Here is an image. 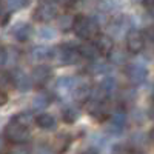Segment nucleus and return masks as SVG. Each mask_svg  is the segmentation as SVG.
Instances as JSON below:
<instances>
[{"label": "nucleus", "instance_id": "1", "mask_svg": "<svg viewBox=\"0 0 154 154\" xmlns=\"http://www.w3.org/2000/svg\"><path fill=\"white\" fill-rule=\"evenodd\" d=\"M72 31L77 37L83 38V40H93L99 34V22L94 17H88L83 14L75 16L72 20Z\"/></svg>", "mask_w": 154, "mask_h": 154}, {"label": "nucleus", "instance_id": "2", "mask_svg": "<svg viewBox=\"0 0 154 154\" xmlns=\"http://www.w3.org/2000/svg\"><path fill=\"white\" fill-rule=\"evenodd\" d=\"M53 59L57 60L60 65H74L82 57L79 54V49L74 45H59L57 48H53Z\"/></svg>", "mask_w": 154, "mask_h": 154}, {"label": "nucleus", "instance_id": "3", "mask_svg": "<svg viewBox=\"0 0 154 154\" xmlns=\"http://www.w3.org/2000/svg\"><path fill=\"white\" fill-rule=\"evenodd\" d=\"M29 128L20 123L17 119L9 120V123L5 126V137L9 140L11 143H22L26 142L29 139Z\"/></svg>", "mask_w": 154, "mask_h": 154}, {"label": "nucleus", "instance_id": "4", "mask_svg": "<svg viewBox=\"0 0 154 154\" xmlns=\"http://www.w3.org/2000/svg\"><path fill=\"white\" fill-rule=\"evenodd\" d=\"M59 14V6H57V2L54 0H45L38 5L32 14V19L37 20V22H51L53 19H56V16Z\"/></svg>", "mask_w": 154, "mask_h": 154}, {"label": "nucleus", "instance_id": "5", "mask_svg": "<svg viewBox=\"0 0 154 154\" xmlns=\"http://www.w3.org/2000/svg\"><path fill=\"white\" fill-rule=\"evenodd\" d=\"M146 42L143 38V34L139 29H128L126 31V48L131 54L142 53Z\"/></svg>", "mask_w": 154, "mask_h": 154}, {"label": "nucleus", "instance_id": "6", "mask_svg": "<svg viewBox=\"0 0 154 154\" xmlns=\"http://www.w3.org/2000/svg\"><path fill=\"white\" fill-rule=\"evenodd\" d=\"M125 74H126L131 85H140L146 80L148 71L143 65H140V63H131V65H128L125 68Z\"/></svg>", "mask_w": 154, "mask_h": 154}, {"label": "nucleus", "instance_id": "7", "mask_svg": "<svg viewBox=\"0 0 154 154\" xmlns=\"http://www.w3.org/2000/svg\"><path fill=\"white\" fill-rule=\"evenodd\" d=\"M108 120H109L111 133L112 134H122L123 130H125V125H126V112H125V109H120V106L117 109H114L112 112H109Z\"/></svg>", "mask_w": 154, "mask_h": 154}, {"label": "nucleus", "instance_id": "8", "mask_svg": "<svg viewBox=\"0 0 154 154\" xmlns=\"http://www.w3.org/2000/svg\"><path fill=\"white\" fill-rule=\"evenodd\" d=\"M9 80L11 83L14 85L19 91L22 93H26L31 89L32 86V82H31V77L26 74V72H23L20 69H14V71H11L9 72Z\"/></svg>", "mask_w": 154, "mask_h": 154}, {"label": "nucleus", "instance_id": "9", "mask_svg": "<svg viewBox=\"0 0 154 154\" xmlns=\"http://www.w3.org/2000/svg\"><path fill=\"white\" fill-rule=\"evenodd\" d=\"M88 112L91 114V117H94L97 122H105L108 120L109 116V108L106 100H94L88 108Z\"/></svg>", "mask_w": 154, "mask_h": 154}, {"label": "nucleus", "instance_id": "10", "mask_svg": "<svg viewBox=\"0 0 154 154\" xmlns=\"http://www.w3.org/2000/svg\"><path fill=\"white\" fill-rule=\"evenodd\" d=\"M51 74H53V71H51V68L48 65H37V66H34V69L31 72V82L34 86L40 88L49 80Z\"/></svg>", "mask_w": 154, "mask_h": 154}, {"label": "nucleus", "instance_id": "11", "mask_svg": "<svg viewBox=\"0 0 154 154\" xmlns=\"http://www.w3.org/2000/svg\"><path fill=\"white\" fill-rule=\"evenodd\" d=\"M77 49H79V54H80V57L82 59H86V60H96V59H99L102 54H100V51L97 49V46H96V43L94 42H91V40H86V42H83L80 46H77Z\"/></svg>", "mask_w": 154, "mask_h": 154}, {"label": "nucleus", "instance_id": "12", "mask_svg": "<svg viewBox=\"0 0 154 154\" xmlns=\"http://www.w3.org/2000/svg\"><path fill=\"white\" fill-rule=\"evenodd\" d=\"M12 35H14L16 40H19L20 43H25L34 35V28L29 23H19L12 28Z\"/></svg>", "mask_w": 154, "mask_h": 154}, {"label": "nucleus", "instance_id": "13", "mask_svg": "<svg viewBox=\"0 0 154 154\" xmlns=\"http://www.w3.org/2000/svg\"><path fill=\"white\" fill-rule=\"evenodd\" d=\"M91 96H93V88L88 83H77L72 88V97L80 103H86L91 99Z\"/></svg>", "mask_w": 154, "mask_h": 154}, {"label": "nucleus", "instance_id": "14", "mask_svg": "<svg viewBox=\"0 0 154 154\" xmlns=\"http://www.w3.org/2000/svg\"><path fill=\"white\" fill-rule=\"evenodd\" d=\"M94 38H96L94 43H96V46L100 51L102 56H106L109 51H111V48L114 46V40H112V37L109 34H100L99 32Z\"/></svg>", "mask_w": 154, "mask_h": 154}, {"label": "nucleus", "instance_id": "15", "mask_svg": "<svg viewBox=\"0 0 154 154\" xmlns=\"http://www.w3.org/2000/svg\"><path fill=\"white\" fill-rule=\"evenodd\" d=\"M53 102V96L49 93H38L34 99H32V109L34 111H42L45 108H48Z\"/></svg>", "mask_w": 154, "mask_h": 154}, {"label": "nucleus", "instance_id": "16", "mask_svg": "<svg viewBox=\"0 0 154 154\" xmlns=\"http://www.w3.org/2000/svg\"><path fill=\"white\" fill-rule=\"evenodd\" d=\"M31 59L34 60H48L53 59V48L45 45H37L31 49Z\"/></svg>", "mask_w": 154, "mask_h": 154}, {"label": "nucleus", "instance_id": "17", "mask_svg": "<svg viewBox=\"0 0 154 154\" xmlns=\"http://www.w3.org/2000/svg\"><path fill=\"white\" fill-rule=\"evenodd\" d=\"M106 57L111 63H114V65H125L126 60H128V56H126L125 51L120 49V48H116V46L111 48V51L106 54Z\"/></svg>", "mask_w": 154, "mask_h": 154}, {"label": "nucleus", "instance_id": "18", "mask_svg": "<svg viewBox=\"0 0 154 154\" xmlns=\"http://www.w3.org/2000/svg\"><path fill=\"white\" fill-rule=\"evenodd\" d=\"M35 125L38 128H42V130H53V128L56 126V119L54 116H51L48 112H43V114H38L37 117L34 119Z\"/></svg>", "mask_w": 154, "mask_h": 154}, {"label": "nucleus", "instance_id": "19", "mask_svg": "<svg viewBox=\"0 0 154 154\" xmlns=\"http://www.w3.org/2000/svg\"><path fill=\"white\" fill-rule=\"evenodd\" d=\"M80 114H82V111H80L79 106H68L65 111H63L62 119H63L65 123H71L72 125V123H75L77 120H79Z\"/></svg>", "mask_w": 154, "mask_h": 154}, {"label": "nucleus", "instance_id": "20", "mask_svg": "<svg viewBox=\"0 0 154 154\" xmlns=\"http://www.w3.org/2000/svg\"><path fill=\"white\" fill-rule=\"evenodd\" d=\"M123 20H125V17L120 16V17H116V19H112V20L109 22V29H111L112 34H119L120 31L123 32V31L128 29V25H126V22H123Z\"/></svg>", "mask_w": 154, "mask_h": 154}, {"label": "nucleus", "instance_id": "21", "mask_svg": "<svg viewBox=\"0 0 154 154\" xmlns=\"http://www.w3.org/2000/svg\"><path fill=\"white\" fill-rule=\"evenodd\" d=\"M56 19H57V25H59V29L60 31H69L71 29L72 20H74V17L71 14H60V16L57 14Z\"/></svg>", "mask_w": 154, "mask_h": 154}, {"label": "nucleus", "instance_id": "22", "mask_svg": "<svg viewBox=\"0 0 154 154\" xmlns=\"http://www.w3.org/2000/svg\"><path fill=\"white\" fill-rule=\"evenodd\" d=\"M106 68H108L106 63L103 60H100V57H99L96 60H91V65L88 66V71L93 72V74H100V72H105Z\"/></svg>", "mask_w": 154, "mask_h": 154}, {"label": "nucleus", "instance_id": "23", "mask_svg": "<svg viewBox=\"0 0 154 154\" xmlns=\"http://www.w3.org/2000/svg\"><path fill=\"white\" fill-rule=\"evenodd\" d=\"M29 5V0H6V6L9 11H19Z\"/></svg>", "mask_w": 154, "mask_h": 154}, {"label": "nucleus", "instance_id": "24", "mask_svg": "<svg viewBox=\"0 0 154 154\" xmlns=\"http://www.w3.org/2000/svg\"><path fill=\"white\" fill-rule=\"evenodd\" d=\"M114 8H116V3L112 0H99V3H97V9L100 12H109Z\"/></svg>", "mask_w": 154, "mask_h": 154}, {"label": "nucleus", "instance_id": "25", "mask_svg": "<svg viewBox=\"0 0 154 154\" xmlns=\"http://www.w3.org/2000/svg\"><path fill=\"white\" fill-rule=\"evenodd\" d=\"M14 119H17L20 123H23L25 126H31V123L34 122V117H32V114L31 112H22V114H19L17 117H14Z\"/></svg>", "mask_w": 154, "mask_h": 154}, {"label": "nucleus", "instance_id": "26", "mask_svg": "<svg viewBox=\"0 0 154 154\" xmlns=\"http://www.w3.org/2000/svg\"><path fill=\"white\" fill-rule=\"evenodd\" d=\"M9 151L11 152H29V148L25 145V142H22V143H14V146L12 148H9Z\"/></svg>", "mask_w": 154, "mask_h": 154}, {"label": "nucleus", "instance_id": "27", "mask_svg": "<svg viewBox=\"0 0 154 154\" xmlns=\"http://www.w3.org/2000/svg\"><path fill=\"white\" fill-rule=\"evenodd\" d=\"M112 151L114 152H133L134 149L133 148H126L125 143H117V145L112 146Z\"/></svg>", "mask_w": 154, "mask_h": 154}, {"label": "nucleus", "instance_id": "28", "mask_svg": "<svg viewBox=\"0 0 154 154\" xmlns=\"http://www.w3.org/2000/svg\"><path fill=\"white\" fill-rule=\"evenodd\" d=\"M40 32H42V34H40L42 38H54V37H56V34H54L56 31L51 29V28H43Z\"/></svg>", "mask_w": 154, "mask_h": 154}, {"label": "nucleus", "instance_id": "29", "mask_svg": "<svg viewBox=\"0 0 154 154\" xmlns=\"http://www.w3.org/2000/svg\"><path fill=\"white\" fill-rule=\"evenodd\" d=\"M6 62H8V51H6L5 46L0 45V66L5 65Z\"/></svg>", "mask_w": 154, "mask_h": 154}, {"label": "nucleus", "instance_id": "30", "mask_svg": "<svg viewBox=\"0 0 154 154\" xmlns=\"http://www.w3.org/2000/svg\"><path fill=\"white\" fill-rule=\"evenodd\" d=\"M8 102V96H6V93L3 91L2 88H0V105H5Z\"/></svg>", "mask_w": 154, "mask_h": 154}, {"label": "nucleus", "instance_id": "31", "mask_svg": "<svg viewBox=\"0 0 154 154\" xmlns=\"http://www.w3.org/2000/svg\"><path fill=\"white\" fill-rule=\"evenodd\" d=\"M6 146V142H5V136H0V152H2Z\"/></svg>", "mask_w": 154, "mask_h": 154}, {"label": "nucleus", "instance_id": "32", "mask_svg": "<svg viewBox=\"0 0 154 154\" xmlns=\"http://www.w3.org/2000/svg\"><path fill=\"white\" fill-rule=\"evenodd\" d=\"M54 2H60V3H71L74 0H54Z\"/></svg>", "mask_w": 154, "mask_h": 154}, {"label": "nucleus", "instance_id": "33", "mask_svg": "<svg viewBox=\"0 0 154 154\" xmlns=\"http://www.w3.org/2000/svg\"><path fill=\"white\" fill-rule=\"evenodd\" d=\"M2 14H5V9H3V5L0 3V17H2Z\"/></svg>", "mask_w": 154, "mask_h": 154}]
</instances>
